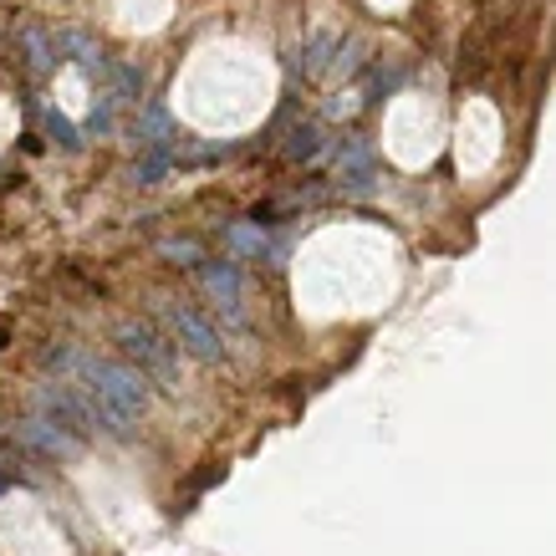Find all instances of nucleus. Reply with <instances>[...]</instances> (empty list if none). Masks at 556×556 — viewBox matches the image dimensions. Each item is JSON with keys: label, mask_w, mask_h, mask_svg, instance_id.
Masks as SVG:
<instances>
[{"label": "nucleus", "mask_w": 556, "mask_h": 556, "mask_svg": "<svg viewBox=\"0 0 556 556\" xmlns=\"http://www.w3.org/2000/svg\"><path fill=\"white\" fill-rule=\"evenodd\" d=\"M41 123H47V134L56 138V143H62V149H77V143H83V138H77V128H72V123L62 118V113H56V108H47V113H41Z\"/></svg>", "instance_id": "2eb2a0df"}, {"label": "nucleus", "mask_w": 556, "mask_h": 556, "mask_svg": "<svg viewBox=\"0 0 556 556\" xmlns=\"http://www.w3.org/2000/svg\"><path fill=\"white\" fill-rule=\"evenodd\" d=\"M287 153H291V159H296V164H317L321 153H327V134H321V123H312V118L291 123Z\"/></svg>", "instance_id": "9b49d317"}, {"label": "nucleus", "mask_w": 556, "mask_h": 556, "mask_svg": "<svg viewBox=\"0 0 556 556\" xmlns=\"http://www.w3.org/2000/svg\"><path fill=\"white\" fill-rule=\"evenodd\" d=\"M164 321H169L174 342H179L189 357H200V363H225V338H219V327L210 317H200L194 306L164 302Z\"/></svg>", "instance_id": "7ed1b4c3"}, {"label": "nucleus", "mask_w": 556, "mask_h": 556, "mask_svg": "<svg viewBox=\"0 0 556 556\" xmlns=\"http://www.w3.org/2000/svg\"><path fill=\"white\" fill-rule=\"evenodd\" d=\"M404 77H408L404 67H388L383 72V62H378V67H372V77H368V98H388L393 87H404Z\"/></svg>", "instance_id": "4468645a"}, {"label": "nucleus", "mask_w": 556, "mask_h": 556, "mask_svg": "<svg viewBox=\"0 0 556 556\" xmlns=\"http://www.w3.org/2000/svg\"><path fill=\"white\" fill-rule=\"evenodd\" d=\"M51 363L83 383L87 408H92V429H102V434L123 439L138 424V414L149 408V378L134 363H113V357H92V353H51Z\"/></svg>", "instance_id": "f257e3e1"}, {"label": "nucleus", "mask_w": 556, "mask_h": 556, "mask_svg": "<svg viewBox=\"0 0 556 556\" xmlns=\"http://www.w3.org/2000/svg\"><path fill=\"white\" fill-rule=\"evenodd\" d=\"M113 338H118L123 357H128L143 378H153V383H164V388L179 383V342H164L149 321H134V317L118 321Z\"/></svg>", "instance_id": "f03ea898"}, {"label": "nucleus", "mask_w": 556, "mask_h": 556, "mask_svg": "<svg viewBox=\"0 0 556 556\" xmlns=\"http://www.w3.org/2000/svg\"><path fill=\"white\" fill-rule=\"evenodd\" d=\"M200 281H204V291L215 296V306L225 312V317H240V270H236V261H204Z\"/></svg>", "instance_id": "6e6552de"}, {"label": "nucleus", "mask_w": 556, "mask_h": 556, "mask_svg": "<svg viewBox=\"0 0 556 556\" xmlns=\"http://www.w3.org/2000/svg\"><path fill=\"white\" fill-rule=\"evenodd\" d=\"M16 47H21V62L31 77H47L56 62H62V51H56V36L41 31V26H21L16 31Z\"/></svg>", "instance_id": "1a4fd4ad"}, {"label": "nucleus", "mask_w": 556, "mask_h": 556, "mask_svg": "<svg viewBox=\"0 0 556 556\" xmlns=\"http://www.w3.org/2000/svg\"><path fill=\"white\" fill-rule=\"evenodd\" d=\"M338 174H342V185L348 189H368V179H372V149L363 143V138H342L338 143Z\"/></svg>", "instance_id": "9d476101"}, {"label": "nucleus", "mask_w": 556, "mask_h": 556, "mask_svg": "<svg viewBox=\"0 0 556 556\" xmlns=\"http://www.w3.org/2000/svg\"><path fill=\"white\" fill-rule=\"evenodd\" d=\"M102 72H108V98H113V108L143 98V72H138L134 62H108Z\"/></svg>", "instance_id": "ddd939ff"}, {"label": "nucleus", "mask_w": 556, "mask_h": 556, "mask_svg": "<svg viewBox=\"0 0 556 556\" xmlns=\"http://www.w3.org/2000/svg\"><path fill=\"white\" fill-rule=\"evenodd\" d=\"M327 51H338V36H332V31H317L312 41H306V47H296V62H291V67L302 72V77H321V72L332 67V56H327Z\"/></svg>", "instance_id": "f8f14e48"}, {"label": "nucleus", "mask_w": 556, "mask_h": 556, "mask_svg": "<svg viewBox=\"0 0 556 556\" xmlns=\"http://www.w3.org/2000/svg\"><path fill=\"white\" fill-rule=\"evenodd\" d=\"M174 123H169V108L164 102H143V113H138L134 123V143L138 153H169L174 159Z\"/></svg>", "instance_id": "423d86ee"}, {"label": "nucleus", "mask_w": 556, "mask_h": 556, "mask_svg": "<svg viewBox=\"0 0 556 556\" xmlns=\"http://www.w3.org/2000/svg\"><path fill=\"white\" fill-rule=\"evenodd\" d=\"M159 251H164V255H174L179 266H194V261H200V245H194V240H164Z\"/></svg>", "instance_id": "dca6fc26"}, {"label": "nucleus", "mask_w": 556, "mask_h": 556, "mask_svg": "<svg viewBox=\"0 0 556 556\" xmlns=\"http://www.w3.org/2000/svg\"><path fill=\"white\" fill-rule=\"evenodd\" d=\"M0 342H5V332H0Z\"/></svg>", "instance_id": "a211bd4d"}, {"label": "nucleus", "mask_w": 556, "mask_h": 556, "mask_svg": "<svg viewBox=\"0 0 556 556\" xmlns=\"http://www.w3.org/2000/svg\"><path fill=\"white\" fill-rule=\"evenodd\" d=\"M225 245L236 255H255V261H270V266H287V245H270L266 230H261V219H236V225L225 230Z\"/></svg>", "instance_id": "0eeeda50"}, {"label": "nucleus", "mask_w": 556, "mask_h": 556, "mask_svg": "<svg viewBox=\"0 0 556 556\" xmlns=\"http://www.w3.org/2000/svg\"><path fill=\"white\" fill-rule=\"evenodd\" d=\"M16 444L21 450H36V455H51V459H67V455H77V444L83 439L77 434H67L62 424H51V419H41V414H31V419H21L16 429Z\"/></svg>", "instance_id": "39448f33"}, {"label": "nucleus", "mask_w": 556, "mask_h": 556, "mask_svg": "<svg viewBox=\"0 0 556 556\" xmlns=\"http://www.w3.org/2000/svg\"><path fill=\"white\" fill-rule=\"evenodd\" d=\"M11 485H16V475H11V465H0V495H5Z\"/></svg>", "instance_id": "f3484780"}, {"label": "nucleus", "mask_w": 556, "mask_h": 556, "mask_svg": "<svg viewBox=\"0 0 556 556\" xmlns=\"http://www.w3.org/2000/svg\"><path fill=\"white\" fill-rule=\"evenodd\" d=\"M36 414L51 419V424H62V429L77 434V439L92 434V408H87V399L83 393H72V388H62V383H47L41 393H36Z\"/></svg>", "instance_id": "20e7f679"}]
</instances>
